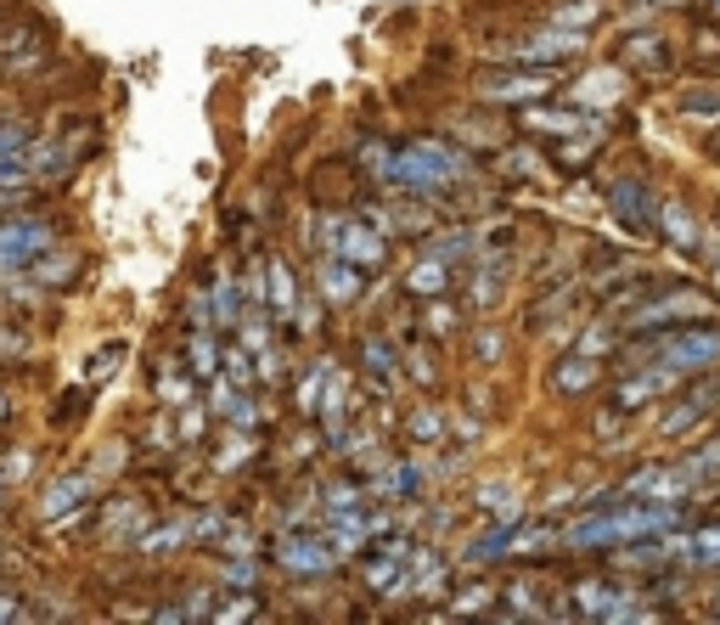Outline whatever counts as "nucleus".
<instances>
[{
    "mask_svg": "<svg viewBox=\"0 0 720 625\" xmlns=\"http://www.w3.org/2000/svg\"><path fill=\"white\" fill-rule=\"evenodd\" d=\"M406 288H411V299H444V294H450V259H444V254L417 259L411 277H406Z\"/></svg>",
    "mask_w": 720,
    "mask_h": 625,
    "instance_id": "obj_13",
    "label": "nucleus"
},
{
    "mask_svg": "<svg viewBox=\"0 0 720 625\" xmlns=\"http://www.w3.org/2000/svg\"><path fill=\"white\" fill-rule=\"evenodd\" d=\"M608 209H613V220H619L624 231H637V237H648V231H653V220H659L653 192L637 181V175H619V181L608 187Z\"/></svg>",
    "mask_w": 720,
    "mask_h": 625,
    "instance_id": "obj_4",
    "label": "nucleus"
},
{
    "mask_svg": "<svg viewBox=\"0 0 720 625\" xmlns=\"http://www.w3.org/2000/svg\"><path fill=\"white\" fill-rule=\"evenodd\" d=\"M220 367H226V384H237V389L253 384V367H248V355H242V349H226V361H220Z\"/></svg>",
    "mask_w": 720,
    "mask_h": 625,
    "instance_id": "obj_26",
    "label": "nucleus"
},
{
    "mask_svg": "<svg viewBox=\"0 0 720 625\" xmlns=\"http://www.w3.org/2000/svg\"><path fill=\"white\" fill-rule=\"evenodd\" d=\"M507 271H512V259H484L479 271H473V288H468V299H473L479 310H490V305L501 299V282H507Z\"/></svg>",
    "mask_w": 720,
    "mask_h": 625,
    "instance_id": "obj_18",
    "label": "nucleus"
},
{
    "mask_svg": "<svg viewBox=\"0 0 720 625\" xmlns=\"http://www.w3.org/2000/svg\"><path fill=\"white\" fill-rule=\"evenodd\" d=\"M591 97H608V102H613V97H619V79H608V73H597V79H591V85H586V91H580V97H574V102H580V108H586V102H591Z\"/></svg>",
    "mask_w": 720,
    "mask_h": 625,
    "instance_id": "obj_29",
    "label": "nucleus"
},
{
    "mask_svg": "<svg viewBox=\"0 0 720 625\" xmlns=\"http://www.w3.org/2000/svg\"><path fill=\"white\" fill-rule=\"evenodd\" d=\"M46 254H51V226L40 215L0 226V271H23V265H40Z\"/></svg>",
    "mask_w": 720,
    "mask_h": 625,
    "instance_id": "obj_3",
    "label": "nucleus"
},
{
    "mask_svg": "<svg viewBox=\"0 0 720 625\" xmlns=\"http://www.w3.org/2000/svg\"><path fill=\"white\" fill-rule=\"evenodd\" d=\"M433 310H428V333L433 338H450V327H457V310H450V305H439V299H428Z\"/></svg>",
    "mask_w": 720,
    "mask_h": 625,
    "instance_id": "obj_28",
    "label": "nucleus"
},
{
    "mask_svg": "<svg viewBox=\"0 0 720 625\" xmlns=\"http://www.w3.org/2000/svg\"><path fill=\"white\" fill-rule=\"evenodd\" d=\"M653 226H659L676 248H687V254H698V248H703V226L692 220V209H687L681 198H664V209H659V220H653Z\"/></svg>",
    "mask_w": 720,
    "mask_h": 625,
    "instance_id": "obj_11",
    "label": "nucleus"
},
{
    "mask_svg": "<svg viewBox=\"0 0 720 625\" xmlns=\"http://www.w3.org/2000/svg\"><path fill=\"white\" fill-rule=\"evenodd\" d=\"M586 46V34H569V29H547V34H534V40H518L507 57H512V68L518 62H558V57H574Z\"/></svg>",
    "mask_w": 720,
    "mask_h": 625,
    "instance_id": "obj_10",
    "label": "nucleus"
},
{
    "mask_svg": "<svg viewBox=\"0 0 720 625\" xmlns=\"http://www.w3.org/2000/svg\"><path fill=\"white\" fill-rule=\"evenodd\" d=\"M321 299H327V305H354V299H360V265L327 259V265H321Z\"/></svg>",
    "mask_w": 720,
    "mask_h": 625,
    "instance_id": "obj_15",
    "label": "nucleus"
},
{
    "mask_svg": "<svg viewBox=\"0 0 720 625\" xmlns=\"http://www.w3.org/2000/svg\"><path fill=\"white\" fill-rule=\"evenodd\" d=\"M214 321H237V294H231V282H214Z\"/></svg>",
    "mask_w": 720,
    "mask_h": 625,
    "instance_id": "obj_30",
    "label": "nucleus"
},
{
    "mask_svg": "<svg viewBox=\"0 0 720 625\" xmlns=\"http://www.w3.org/2000/svg\"><path fill=\"white\" fill-rule=\"evenodd\" d=\"M0 417H7V395H0Z\"/></svg>",
    "mask_w": 720,
    "mask_h": 625,
    "instance_id": "obj_37",
    "label": "nucleus"
},
{
    "mask_svg": "<svg viewBox=\"0 0 720 625\" xmlns=\"http://www.w3.org/2000/svg\"><path fill=\"white\" fill-rule=\"evenodd\" d=\"M282 569H293V575H321L327 564H332V553L327 547H316V542H282Z\"/></svg>",
    "mask_w": 720,
    "mask_h": 625,
    "instance_id": "obj_20",
    "label": "nucleus"
},
{
    "mask_svg": "<svg viewBox=\"0 0 720 625\" xmlns=\"http://www.w3.org/2000/svg\"><path fill=\"white\" fill-rule=\"evenodd\" d=\"M23 147H29V136H23L18 125H0V169L18 163V158H23Z\"/></svg>",
    "mask_w": 720,
    "mask_h": 625,
    "instance_id": "obj_25",
    "label": "nucleus"
},
{
    "mask_svg": "<svg viewBox=\"0 0 720 625\" xmlns=\"http://www.w3.org/2000/svg\"><path fill=\"white\" fill-rule=\"evenodd\" d=\"M411 434H417V439H439V434H444V417H439V411H417V417H411Z\"/></svg>",
    "mask_w": 720,
    "mask_h": 625,
    "instance_id": "obj_31",
    "label": "nucleus"
},
{
    "mask_svg": "<svg viewBox=\"0 0 720 625\" xmlns=\"http://www.w3.org/2000/svg\"><path fill=\"white\" fill-rule=\"evenodd\" d=\"M714 395H720V384H709V389H698V395H687L670 417H664V434H687L692 423H703L709 417V406H714Z\"/></svg>",
    "mask_w": 720,
    "mask_h": 625,
    "instance_id": "obj_19",
    "label": "nucleus"
},
{
    "mask_svg": "<svg viewBox=\"0 0 720 625\" xmlns=\"http://www.w3.org/2000/svg\"><path fill=\"white\" fill-rule=\"evenodd\" d=\"M597 378H602V367L591 361V355H580V349L563 355V361L552 367V389H558V395H591Z\"/></svg>",
    "mask_w": 720,
    "mask_h": 625,
    "instance_id": "obj_12",
    "label": "nucleus"
},
{
    "mask_svg": "<svg viewBox=\"0 0 720 625\" xmlns=\"http://www.w3.org/2000/svg\"><path fill=\"white\" fill-rule=\"evenodd\" d=\"M597 18H602V7H597V0H569V7H558V12H552V29L591 34V29H597Z\"/></svg>",
    "mask_w": 720,
    "mask_h": 625,
    "instance_id": "obj_21",
    "label": "nucleus"
},
{
    "mask_svg": "<svg viewBox=\"0 0 720 625\" xmlns=\"http://www.w3.org/2000/svg\"><path fill=\"white\" fill-rule=\"evenodd\" d=\"M490 603V586H473V592H462V608H484Z\"/></svg>",
    "mask_w": 720,
    "mask_h": 625,
    "instance_id": "obj_34",
    "label": "nucleus"
},
{
    "mask_svg": "<svg viewBox=\"0 0 720 625\" xmlns=\"http://www.w3.org/2000/svg\"><path fill=\"white\" fill-rule=\"evenodd\" d=\"M676 524V507H624V513H608L586 529L569 535V547H602V542H637V535H653V529H670Z\"/></svg>",
    "mask_w": 720,
    "mask_h": 625,
    "instance_id": "obj_1",
    "label": "nucleus"
},
{
    "mask_svg": "<svg viewBox=\"0 0 720 625\" xmlns=\"http://www.w3.org/2000/svg\"><path fill=\"white\" fill-rule=\"evenodd\" d=\"M12 614H18V603H12V597H0V619H12Z\"/></svg>",
    "mask_w": 720,
    "mask_h": 625,
    "instance_id": "obj_35",
    "label": "nucleus"
},
{
    "mask_svg": "<svg viewBox=\"0 0 720 625\" xmlns=\"http://www.w3.org/2000/svg\"><path fill=\"white\" fill-rule=\"evenodd\" d=\"M659 361L676 367V373L714 367V361H720V333H664V338H659Z\"/></svg>",
    "mask_w": 720,
    "mask_h": 625,
    "instance_id": "obj_5",
    "label": "nucleus"
},
{
    "mask_svg": "<svg viewBox=\"0 0 720 625\" xmlns=\"http://www.w3.org/2000/svg\"><path fill=\"white\" fill-rule=\"evenodd\" d=\"M630 68H642V73H664L670 68V46L659 40V34H637V40H624V51H619Z\"/></svg>",
    "mask_w": 720,
    "mask_h": 625,
    "instance_id": "obj_17",
    "label": "nucleus"
},
{
    "mask_svg": "<svg viewBox=\"0 0 720 625\" xmlns=\"http://www.w3.org/2000/svg\"><path fill=\"white\" fill-rule=\"evenodd\" d=\"M79 496H84V479H62V485H57V490H51V496H46V513H62V502H68V507H73V502H79Z\"/></svg>",
    "mask_w": 720,
    "mask_h": 625,
    "instance_id": "obj_27",
    "label": "nucleus"
},
{
    "mask_svg": "<svg viewBox=\"0 0 720 625\" xmlns=\"http://www.w3.org/2000/svg\"><path fill=\"white\" fill-rule=\"evenodd\" d=\"M479 91L490 102H540V97L552 91V73H490Z\"/></svg>",
    "mask_w": 720,
    "mask_h": 625,
    "instance_id": "obj_9",
    "label": "nucleus"
},
{
    "mask_svg": "<svg viewBox=\"0 0 720 625\" xmlns=\"http://www.w3.org/2000/svg\"><path fill=\"white\" fill-rule=\"evenodd\" d=\"M192 373H198V378H214V373H220V355H214V338H209V333H192Z\"/></svg>",
    "mask_w": 720,
    "mask_h": 625,
    "instance_id": "obj_24",
    "label": "nucleus"
},
{
    "mask_svg": "<svg viewBox=\"0 0 720 625\" xmlns=\"http://www.w3.org/2000/svg\"><path fill=\"white\" fill-rule=\"evenodd\" d=\"M692 316H709V299L703 294H670V299H653L630 316V327H676V321H692Z\"/></svg>",
    "mask_w": 720,
    "mask_h": 625,
    "instance_id": "obj_8",
    "label": "nucleus"
},
{
    "mask_svg": "<svg viewBox=\"0 0 720 625\" xmlns=\"http://www.w3.org/2000/svg\"><path fill=\"white\" fill-rule=\"evenodd\" d=\"M264 294H270V310H277V321H293L299 316V282H293V271H288V259H270L264 265Z\"/></svg>",
    "mask_w": 720,
    "mask_h": 625,
    "instance_id": "obj_14",
    "label": "nucleus"
},
{
    "mask_svg": "<svg viewBox=\"0 0 720 625\" xmlns=\"http://www.w3.org/2000/svg\"><path fill=\"white\" fill-rule=\"evenodd\" d=\"M360 367L372 373V384H394V349L383 338H367L360 344Z\"/></svg>",
    "mask_w": 720,
    "mask_h": 625,
    "instance_id": "obj_22",
    "label": "nucleus"
},
{
    "mask_svg": "<svg viewBox=\"0 0 720 625\" xmlns=\"http://www.w3.org/2000/svg\"><path fill=\"white\" fill-rule=\"evenodd\" d=\"M321 237H327V248L338 254V259H349V265H360V271H378L383 265V254H389V242H383V231L378 226H360V220H327L321 226Z\"/></svg>",
    "mask_w": 720,
    "mask_h": 625,
    "instance_id": "obj_2",
    "label": "nucleus"
},
{
    "mask_svg": "<svg viewBox=\"0 0 720 625\" xmlns=\"http://www.w3.org/2000/svg\"><path fill=\"white\" fill-rule=\"evenodd\" d=\"M518 125L534 136H591L597 130V119H586V113H547V108H529Z\"/></svg>",
    "mask_w": 720,
    "mask_h": 625,
    "instance_id": "obj_16",
    "label": "nucleus"
},
{
    "mask_svg": "<svg viewBox=\"0 0 720 625\" xmlns=\"http://www.w3.org/2000/svg\"><path fill=\"white\" fill-rule=\"evenodd\" d=\"M394 175H400V181H417V187H428V181H457L462 158L450 152V147H411V158H400Z\"/></svg>",
    "mask_w": 720,
    "mask_h": 625,
    "instance_id": "obj_6",
    "label": "nucleus"
},
{
    "mask_svg": "<svg viewBox=\"0 0 720 625\" xmlns=\"http://www.w3.org/2000/svg\"><path fill=\"white\" fill-rule=\"evenodd\" d=\"M681 113H687V119H714V113H720V91H709V85H692V91H681Z\"/></svg>",
    "mask_w": 720,
    "mask_h": 625,
    "instance_id": "obj_23",
    "label": "nucleus"
},
{
    "mask_svg": "<svg viewBox=\"0 0 720 625\" xmlns=\"http://www.w3.org/2000/svg\"><path fill=\"white\" fill-rule=\"evenodd\" d=\"M676 384H681V373L659 361V367H648V373H637V378H619V384H613V406H619V411H637V406H648L653 395H670Z\"/></svg>",
    "mask_w": 720,
    "mask_h": 625,
    "instance_id": "obj_7",
    "label": "nucleus"
},
{
    "mask_svg": "<svg viewBox=\"0 0 720 625\" xmlns=\"http://www.w3.org/2000/svg\"><path fill=\"white\" fill-rule=\"evenodd\" d=\"M501 355V333H479V361H496Z\"/></svg>",
    "mask_w": 720,
    "mask_h": 625,
    "instance_id": "obj_32",
    "label": "nucleus"
},
{
    "mask_svg": "<svg viewBox=\"0 0 720 625\" xmlns=\"http://www.w3.org/2000/svg\"><path fill=\"white\" fill-rule=\"evenodd\" d=\"M692 553H720V529H709V535H692Z\"/></svg>",
    "mask_w": 720,
    "mask_h": 625,
    "instance_id": "obj_33",
    "label": "nucleus"
},
{
    "mask_svg": "<svg viewBox=\"0 0 720 625\" xmlns=\"http://www.w3.org/2000/svg\"><path fill=\"white\" fill-rule=\"evenodd\" d=\"M709 152H714V158H720V136H714V141H709Z\"/></svg>",
    "mask_w": 720,
    "mask_h": 625,
    "instance_id": "obj_36",
    "label": "nucleus"
}]
</instances>
